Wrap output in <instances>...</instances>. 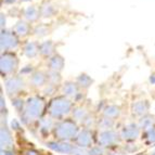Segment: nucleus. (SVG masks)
Returning <instances> with one entry per match:
<instances>
[{
	"label": "nucleus",
	"instance_id": "f704fd0d",
	"mask_svg": "<svg viewBox=\"0 0 155 155\" xmlns=\"http://www.w3.org/2000/svg\"><path fill=\"white\" fill-rule=\"evenodd\" d=\"M5 25V14H1V27H3V26Z\"/></svg>",
	"mask_w": 155,
	"mask_h": 155
},
{
	"label": "nucleus",
	"instance_id": "9d476101",
	"mask_svg": "<svg viewBox=\"0 0 155 155\" xmlns=\"http://www.w3.org/2000/svg\"><path fill=\"white\" fill-rule=\"evenodd\" d=\"M92 132L87 128L79 131V134L76 137V144L81 147H86V149H88L92 145Z\"/></svg>",
	"mask_w": 155,
	"mask_h": 155
},
{
	"label": "nucleus",
	"instance_id": "6e6552de",
	"mask_svg": "<svg viewBox=\"0 0 155 155\" xmlns=\"http://www.w3.org/2000/svg\"><path fill=\"white\" fill-rule=\"evenodd\" d=\"M98 141L99 145L102 147H112V145H114L118 141V134H117V132H115L112 129L103 130V131H101L99 134Z\"/></svg>",
	"mask_w": 155,
	"mask_h": 155
},
{
	"label": "nucleus",
	"instance_id": "393cba45",
	"mask_svg": "<svg viewBox=\"0 0 155 155\" xmlns=\"http://www.w3.org/2000/svg\"><path fill=\"white\" fill-rule=\"evenodd\" d=\"M53 127V122H52V117L49 118H44L40 122V131L41 132H49V130Z\"/></svg>",
	"mask_w": 155,
	"mask_h": 155
},
{
	"label": "nucleus",
	"instance_id": "dca6fc26",
	"mask_svg": "<svg viewBox=\"0 0 155 155\" xmlns=\"http://www.w3.org/2000/svg\"><path fill=\"white\" fill-rule=\"evenodd\" d=\"M14 33L18 35V36L21 37H25L29 34V31H31V27H29V24L25 21H18L16 22V24L14 25V28H13Z\"/></svg>",
	"mask_w": 155,
	"mask_h": 155
},
{
	"label": "nucleus",
	"instance_id": "f257e3e1",
	"mask_svg": "<svg viewBox=\"0 0 155 155\" xmlns=\"http://www.w3.org/2000/svg\"><path fill=\"white\" fill-rule=\"evenodd\" d=\"M54 136L58 140L61 141H70L72 139H76L79 134L78 126L74 119H63L58 123L53 128Z\"/></svg>",
	"mask_w": 155,
	"mask_h": 155
},
{
	"label": "nucleus",
	"instance_id": "c85d7f7f",
	"mask_svg": "<svg viewBox=\"0 0 155 155\" xmlns=\"http://www.w3.org/2000/svg\"><path fill=\"white\" fill-rule=\"evenodd\" d=\"M104 150L102 147H92L88 150V155H103Z\"/></svg>",
	"mask_w": 155,
	"mask_h": 155
},
{
	"label": "nucleus",
	"instance_id": "0eeeda50",
	"mask_svg": "<svg viewBox=\"0 0 155 155\" xmlns=\"http://www.w3.org/2000/svg\"><path fill=\"white\" fill-rule=\"evenodd\" d=\"M47 147H49L50 150L54 151V152H57V153L73 155L75 145L71 144V143H68L67 141L58 140V141H49V142H47Z\"/></svg>",
	"mask_w": 155,
	"mask_h": 155
},
{
	"label": "nucleus",
	"instance_id": "72a5a7b5",
	"mask_svg": "<svg viewBox=\"0 0 155 155\" xmlns=\"http://www.w3.org/2000/svg\"><path fill=\"white\" fill-rule=\"evenodd\" d=\"M1 155H14V153H13V151H11L10 149H8V150L1 151Z\"/></svg>",
	"mask_w": 155,
	"mask_h": 155
},
{
	"label": "nucleus",
	"instance_id": "412c9836",
	"mask_svg": "<svg viewBox=\"0 0 155 155\" xmlns=\"http://www.w3.org/2000/svg\"><path fill=\"white\" fill-rule=\"evenodd\" d=\"M120 114V109L116 105H109L106 106L103 111V115L104 117H107V118H116V117L119 116Z\"/></svg>",
	"mask_w": 155,
	"mask_h": 155
},
{
	"label": "nucleus",
	"instance_id": "c756f323",
	"mask_svg": "<svg viewBox=\"0 0 155 155\" xmlns=\"http://www.w3.org/2000/svg\"><path fill=\"white\" fill-rule=\"evenodd\" d=\"M12 105L14 106V109H15L18 112L24 111V107H23V101L20 100V99H13V100H12Z\"/></svg>",
	"mask_w": 155,
	"mask_h": 155
},
{
	"label": "nucleus",
	"instance_id": "ddd939ff",
	"mask_svg": "<svg viewBox=\"0 0 155 155\" xmlns=\"http://www.w3.org/2000/svg\"><path fill=\"white\" fill-rule=\"evenodd\" d=\"M149 103H147V101L144 100H141V101H137V102H134L132 104V113L134 115H137V116H145L147 114V111H149Z\"/></svg>",
	"mask_w": 155,
	"mask_h": 155
},
{
	"label": "nucleus",
	"instance_id": "f03ea898",
	"mask_svg": "<svg viewBox=\"0 0 155 155\" xmlns=\"http://www.w3.org/2000/svg\"><path fill=\"white\" fill-rule=\"evenodd\" d=\"M73 104L66 97H57L50 101L48 106L50 117L54 119H61L72 111Z\"/></svg>",
	"mask_w": 155,
	"mask_h": 155
},
{
	"label": "nucleus",
	"instance_id": "7ed1b4c3",
	"mask_svg": "<svg viewBox=\"0 0 155 155\" xmlns=\"http://www.w3.org/2000/svg\"><path fill=\"white\" fill-rule=\"evenodd\" d=\"M45 110V101L39 97H31L26 101L23 111V117L26 122L40 118Z\"/></svg>",
	"mask_w": 155,
	"mask_h": 155
},
{
	"label": "nucleus",
	"instance_id": "a878e982",
	"mask_svg": "<svg viewBox=\"0 0 155 155\" xmlns=\"http://www.w3.org/2000/svg\"><path fill=\"white\" fill-rule=\"evenodd\" d=\"M47 77H48V81H49L51 85H57L61 81V76H60V73L53 72V71H50L48 74H47Z\"/></svg>",
	"mask_w": 155,
	"mask_h": 155
},
{
	"label": "nucleus",
	"instance_id": "9b49d317",
	"mask_svg": "<svg viewBox=\"0 0 155 155\" xmlns=\"http://www.w3.org/2000/svg\"><path fill=\"white\" fill-rule=\"evenodd\" d=\"M0 142H1V147H2V150H8L10 149L11 145L13 143V139H12V136H11V132L9 130V128L7 126H1V131H0Z\"/></svg>",
	"mask_w": 155,
	"mask_h": 155
},
{
	"label": "nucleus",
	"instance_id": "4468645a",
	"mask_svg": "<svg viewBox=\"0 0 155 155\" xmlns=\"http://www.w3.org/2000/svg\"><path fill=\"white\" fill-rule=\"evenodd\" d=\"M54 44L51 40H47L39 45V53L46 58H51L54 53Z\"/></svg>",
	"mask_w": 155,
	"mask_h": 155
},
{
	"label": "nucleus",
	"instance_id": "39448f33",
	"mask_svg": "<svg viewBox=\"0 0 155 155\" xmlns=\"http://www.w3.org/2000/svg\"><path fill=\"white\" fill-rule=\"evenodd\" d=\"M18 35L13 31H2L1 37H0V47L2 51H9V50L15 49L18 45Z\"/></svg>",
	"mask_w": 155,
	"mask_h": 155
},
{
	"label": "nucleus",
	"instance_id": "7c9ffc66",
	"mask_svg": "<svg viewBox=\"0 0 155 155\" xmlns=\"http://www.w3.org/2000/svg\"><path fill=\"white\" fill-rule=\"evenodd\" d=\"M147 140L150 143H155V126L147 131Z\"/></svg>",
	"mask_w": 155,
	"mask_h": 155
},
{
	"label": "nucleus",
	"instance_id": "1a4fd4ad",
	"mask_svg": "<svg viewBox=\"0 0 155 155\" xmlns=\"http://www.w3.org/2000/svg\"><path fill=\"white\" fill-rule=\"evenodd\" d=\"M140 134V127L139 125L130 123L127 124L120 131V137L122 139L126 140V141H132L136 140Z\"/></svg>",
	"mask_w": 155,
	"mask_h": 155
},
{
	"label": "nucleus",
	"instance_id": "bb28decb",
	"mask_svg": "<svg viewBox=\"0 0 155 155\" xmlns=\"http://www.w3.org/2000/svg\"><path fill=\"white\" fill-rule=\"evenodd\" d=\"M99 125H100V127L103 130H109V129H111L112 127H113L114 119L107 118V117H104L103 119H101V122H100V124H99Z\"/></svg>",
	"mask_w": 155,
	"mask_h": 155
},
{
	"label": "nucleus",
	"instance_id": "b1692460",
	"mask_svg": "<svg viewBox=\"0 0 155 155\" xmlns=\"http://www.w3.org/2000/svg\"><path fill=\"white\" fill-rule=\"evenodd\" d=\"M39 11H40V15L41 16H44V18H49V16H51L52 14H53L54 9H53V7H52L50 3L46 2L40 7Z\"/></svg>",
	"mask_w": 155,
	"mask_h": 155
},
{
	"label": "nucleus",
	"instance_id": "423d86ee",
	"mask_svg": "<svg viewBox=\"0 0 155 155\" xmlns=\"http://www.w3.org/2000/svg\"><path fill=\"white\" fill-rule=\"evenodd\" d=\"M5 91H7L9 96H15V94H18L23 89L24 81L20 76L11 75L5 80Z\"/></svg>",
	"mask_w": 155,
	"mask_h": 155
},
{
	"label": "nucleus",
	"instance_id": "4be33fe9",
	"mask_svg": "<svg viewBox=\"0 0 155 155\" xmlns=\"http://www.w3.org/2000/svg\"><path fill=\"white\" fill-rule=\"evenodd\" d=\"M139 127L141 129L144 130H150L152 127H154V118L152 116H149V115H145L142 116L139 122Z\"/></svg>",
	"mask_w": 155,
	"mask_h": 155
},
{
	"label": "nucleus",
	"instance_id": "473e14b6",
	"mask_svg": "<svg viewBox=\"0 0 155 155\" xmlns=\"http://www.w3.org/2000/svg\"><path fill=\"white\" fill-rule=\"evenodd\" d=\"M11 127H12V129H14V130L20 129V123H18L16 119H13L12 122H11Z\"/></svg>",
	"mask_w": 155,
	"mask_h": 155
},
{
	"label": "nucleus",
	"instance_id": "a211bd4d",
	"mask_svg": "<svg viewBox=\"0 0 155 155\" xmlns=\"http://www.w3.org/2000/svg\"><path fill=\"white\" fill-rule=\"evenodd\" d=\"M47 81H48V77L44 72H35L31 77V83L34 87L44 86Z\"/></svg>",
	"mask_w": 155,
	"mask_h": 155
},
{
	"label": "nucleus",
	"instance_id": "20e7f679",
	"mask_svg": "<svg viewBox=\"0 0 155 155\" xmlns=\"http://www.w3.org/2000/svg\"><path fill=\"white\" fill-rule=\"evenodd\" d=\"M18 64V60L11 52H5L0 59V72L2 76L11 75L16 70Z\"/></svg>",
	"mask_w": 155,
	"mask_h": 155
},
{
	"label": "nucleus",
	"instance_id": "5701e85b",
	"mask_svg": "<svg viewBox=\"0 0 155 155\" xmlns=\"http://www.w3.org/2000/svg\"><path fill=\"white\" fill-rule=\"evenodd\" d=\"M92 83H93V80L91 79L90 76H88L87 74H81V75H79L77 77V85L84 89L89 88V87L92 85Z\"/></svg>",
	"mask_w": 155,
	"mask_h": 155
},
{
	"label": "nucleus",
	"instance_id": "2eb2a0df",
	"mask_svg": "<svg viewBox=\"0 0 155 155\" xmlns=\"http://www.w3.org/2000/svg\"><path fill=\"white\" fill-rule=\"evenodd\" d=\"M78 87L79 86L73 81H66L63 85L62 91L66 98H74L78 94Z\"/></svg>",
	"mask_w": 155,
	"mask_h": 155
},
{
	"label": "nucleus",
	"instance_id": "6ab92c4d",
	"mask_svg": "<svg viewBox=\"0 0 155 155\" xmlns=\"http://www.w3.org/2000/svg\"><path fill=\"white\" fill-rule=\"evenodd\" d=\"M38 53H39V45L36 44V42L29 41L24 47V54L27 58H29V59L35 58Z\"/></svg>",
	"mask_w": 155,
	"mask_h": 155
},
{
	"label": "nucleus",
	"instance_id": "aec40b11",
	"mask_svg": "<svg viewBox=\"0 0 155 155\" xmlns=\"http://www.w3.org/2000/svg\"><path fill=\"white\" fill-rule=\"evenodd\" d=\"M88 112L86 111L85 107H81V106H78L73 110V118L75 122H80V123H85L86 119L88 118Z\"/></svg>",
	"mask_w": 155,
	"mask_h": 155
},
{
	"label": "nucleus",
	"instance_id": "cd10ccee",
	"mask_svg": "<svg viewBox=\"0 0 155 155\" xmlns=\"http://www.w3.org/2000/svg\"><path fill=\"white\" fill-rule=\"evenodd\" d=\"M34 33H35V35L38 37H44L48 34V28H47L45 25H38L36 28H35Z\"/></svg>",
	"mask_w": 155,
	"mask_h": 155
},
{
	"label": "nucleus",
	"instance_id": "f8f14e48",
	"mask_svg": "<svg viewBox=\"0 0 155 155\" xmlns=\"http://www.w3.org/2000/svg\"><path fill=\"white\" fill-rule=\"evenodd\" d=\"M64 59L63 57H61L60 54H53L49 59V62H48V66H49L50 71H53V72L60 73L63 70L64 67Z\"/></svg>",
	"mask_w": 155,
	"mask_h": 155
},
{
	"label": "nucleus",
	"instance_id": "f3484780",
	"mask_svg": "<svg viewBox=\"0 0 155 155\" xmlns=\"http://www.w3.org/2000/svg\"><path fill=\"white\" fill-rule=\"evenodd\" d=\"M40 15V11L35 5H29L24 10V18L26 21L28 22H35Z\"/></svg>",
	"mask_w": 155,
	"mask_h": 155
},
{
	"label": "nucleus",
	"instance_id": "2f4dec72",
	"mask_svg": "<svg viewBox=\"0 0 155 155\" xmlns=\"http://www.w3.org/2000/svg\"><path fill=\"white\" fill-rule=\"evenodd\" d=\"M24 155H40L38 151L34 150V149H29V150H26L24 152Z\"/></svg>",
	"mask_w": 155,
	"mask_h": 155
}]
</instances>
